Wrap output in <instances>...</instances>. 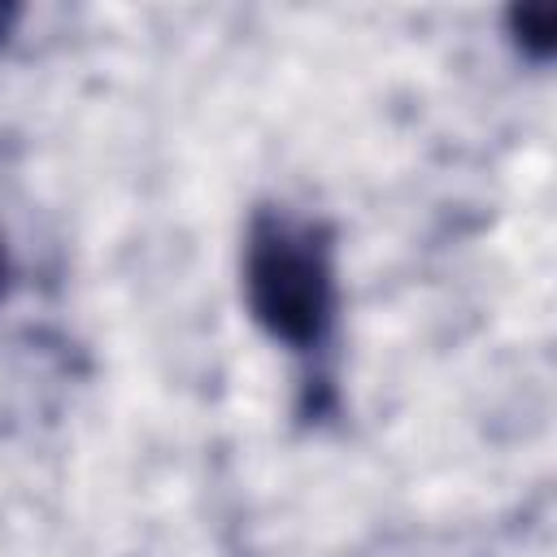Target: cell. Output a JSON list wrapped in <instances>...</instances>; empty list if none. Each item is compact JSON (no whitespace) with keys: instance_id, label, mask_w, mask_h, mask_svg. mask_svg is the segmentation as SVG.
I'll list each match as a JSON object with an SVG mask.
<instances>
[{"instance_id":"6da1fadb","label":"cell","mask_w":557,"mask_h":557,"mask_svg":"<svg viewBox=\"0 0 557 557\" xmlns=\"http://www.w3.org/2000/svg\"><path fill=\"white\" fill-rule=\"evenodd\" d=\"M244 300L257 326L287 348H313L335 318V248L322 222L261 209L244 244Z\"/></svg>"},{"instance_id":"3957f363","label":"cell","mask_w":557,"mask_h":557,"mask_svg":"<svg viewBox=\"0 0 557 557\" xmlns=\"http://www.w3.org/2000/svg\"><path fill=\"white\" fill-rule=\"evenodd\" d=\"M9 22H13V9H0V39H4V30H9Z\"/></svg>"},{"instance_id":"277c9868","label":"cell","mask_w":557,"mask_h":557,"mask_svg":"<svg viewBox=\"0 0 557 557\" xmlns=\"http://www.w3.org/2000/svg\"><path fill=\"white\" fill-rule=\"evenodd\" d=\"M4 278H9V261H4V248H0V296H4Z\"/></svg>"},{"instance_id":"7a4b0ae2","label":"cell","mask_w":557,"mask_h":557,"mask_svg":"<svg viewBox=\"0 0 557 557\" xmlns=\"http://www.w3.org/2000/svg\"><path fill=\"white\" fill-rule=\"evenodd\" d=\"M509 26H513L518 44H522L535 61H544V57L557 48V4H553V0L509 9Z\"/></svg>"}]
</instances>
